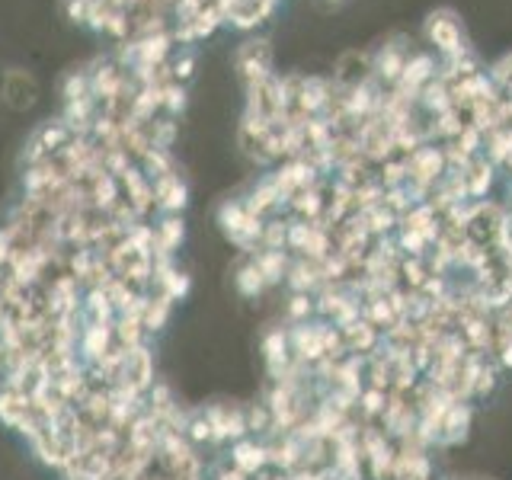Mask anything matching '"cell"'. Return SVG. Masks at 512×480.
<instances>
[{
	"label": "cell",
	"mask_w": 512,
	"mask_h": 480,
	"mask_svg": "<svg viewBox=\"0 0 512 480\" xmlns=\"http://www.w3.org/2000/svg\"><path fill=\"white\" fill-rule=\"evenodd\" d=\"M154 186V205H157V215H180L186 208L189 199V189L180 180V173H167V176H157L151 180Z\"/></svg>",
	"instance_id": "cell-4"
},
{
	"label": "cell",
	"mask_w": 512,
	"mask_h": 480,
	"mask_svg": "<svg viewBox=\"0 0 512 480\" xmlns=\"http://www.w3.org/2000/svg\"><path fill=\"white\" fill-rule=\"evenodd\" d=\"M372 77V52H346L340 61H336L333 71V84L340 90H349L362 84V80Z\"/></svg>",
	"instance_id": "cell-6"
},
{
	"label": "cell",
	"mask_w": 512,
	"mask_h": 480,
	"mask_svg": "<svg viewBox=\"0 0 512 480\" xmlns=\"http://www.w3.org/2000/svg\"><path fill=\"white\" fill-rule=\"evenodd\" d=\"M234 282H237V288H240V292H244L247 298L263 295L266 288H269V282H266V276L260 272V266L253 263V256H244V263H240Z\"/></svg>",
	"instance_id": "cell-8"
},
{
	"label": "cell",
	"mask_w": 512,
	"mask_h": 480,
	"mask_svg": "<svg viewBox=\"0 0 512 480\" xmlns=\"http://www.w3.org/2000/svg\"><path fill=\"white\" fill-rule=\"evenodd\" d=\"M84 96H93L87 68H74V71H68V74L61 77V103L84 100Z\"/></svg>",
	"instance_id": "cell-9"
},
{
	"label": "cell",
	"mask_w": 512,
	"mask_h": 480,
	"mask_svg": "<svg viewBox=\"0 0 512 480\" xmlns=\"http://www.w3.org/2000/svg\"><path fill=\"white\" fill-rule=\"evenodd\" d=\"M170 74H173L176 84H186V87H189L192 74H196V48L176 45V52H173V58H170Z\"/></svg>",
	"instance_id": "cell-10"
},
{
	"label": "cell",
	"mask_w": 512,
	"mask_h": 480,
	"mask_svg": "<svg viewBox=\"0 0 512 480\" xmlns=\"http://www.w3.org/2000/svg\"><path fill=\"white\" fill-rule=\"evenodd\" d=\"M471 423H474V407L471 404H452L442 416V426H439V448H452L458 442L468 439L471 432Z\"/></svg>",
	"instance_id": "cell-5"
},
{
	"label": "cell",
	"mask_w": 512,
	"mask_h": 480,
	"mask_svg": "<svg viewBox=\"0 0 512 480\" xmlns=\"http://www.w3.org/2000/svg\"><path fill=\"white\" fill-rule=\"evenodd\" d=\"M464 183H468V196L471 202L477 199H487V192L493 189L496 183V167L490 164V160L484 154L471 157V164L464 167Z\"/></svg>",
	"instance_id": "cell-7"
},
{
	"label": "cell",
	"mask_w": 512,
	"mask_h": 480,
	"mask_svg": "<svg viewBox=\"0 0 512 480\" xmlns=\"http://www.w3.org/2000/svg\"><path fill=\"white\" fill-rule=\"evenodd\" d=\"M0 96H4V103L13 109H29L39 96L36 77L23 68H10L4 74V80H0Z\"/></svg>",
	"instance_id": "cell-3"
},
{
	"label": "cell",
	"mask_w": 512,
	"mask_h": 480,
	"mask_svg": "<svg viewBox=\"0 0 512 480\" xmlns=\"http://www.w3.org/2000/svg\"><path fill=\"white\" fill-rule=\"evenodd\" d=\"M87 10H90V0H61V13L68 16L74 26H87Z\"/></svg>",
	"instance_id": "cell-12"
},
{
	"label": "cell",
	"mask_w": 512,
	"mask_h": 480,
	"mask_svg": "<svg viewBox=\"0 0 512 480\" xmlns=\"http://www.w3.org/2000/svg\"><path fill=\"white\" fill-rule=\"evenodd\" d=\"M234 71H237L240 84H244V87H253V84H260V80L276 74V71H272V45H269V39L250 36V39L240 42L237 52H234Z\"/></svg>",
	"instance_id": "cell-2"
},
{
	"label": "cell",
	"mask_w": 512,
	"mask_h": 480,
	"mask_svg": "<svg viewBox=\"0 0 512 480\" xmlns=\"http://www.w3.org/2000/svg\"><path fill=\"white\" fill-rule=\"evenodd\" d=\"M423 39L429 45V52L436 55L439 61L442 58H458V55H464L471 48L468 39H464V26L458 20V13L448 10V7H439V10H432L426 16Z\"/></svg>",
	"instance_id": "cell-1"
},
{
	"label": "cell",
	"mask_w": 512,
	"mask_h": 480,
	"mask_svg": "<svg viewBox=\"0 0 512 480\" xmlns=\"http://www.w3.org/2000/svg\"><path fill=\"white\" fill-rule=\"evenodd\" d=\"M160 96H164V116H170V119H180L186 112V106H189V87L176 84V80H170V84L160 87Z\"/></svg>",
	"instance_id": "cell-11"
}]
</instances>
